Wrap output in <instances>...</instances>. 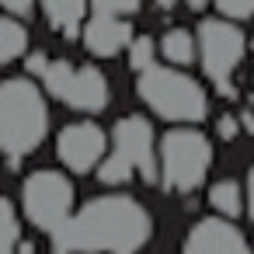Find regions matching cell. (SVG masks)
Instances as JSON below:
<instances>
[{
    "label": "cell",
    "mask_w": 254,
    "mask_h": 254,
    "mask_svg": "<svg viewBox=\"0 0 254 254\" xmlns=\"http://www.w3.org/2000/svg\"><path fill=\"white\" fill-rule=\"evenodd\" d=\"M150 237L153 219L136 198L101 195L53 233V254H139Z\"/></svg>",
    "instance_id": "6da1fadb"
},
{
    "label": "cell",
    "mask_w": 254,
    "mask_h": 254,
    "mask_svg": "<svg viewBox=\"0 0 254 254\" xmlns=\"http://www.w3.org/2000/svg\"><path fill=\"white\" fill-rule=\"evenodd\" d=\"M49 129V108L39 87L25 77L0 84V153L11 164L28 157Z\"/></svg>",
    "instance_id": "7a4b0ae2"
},
{
    "label": "cell",
    "mask_w": 254,
    "mask_h": 254,
    "mask_svg": "<svg viewBox=\"0 0 254 254\" xmlns=\"http://www.w3.org/2000/svg\"><path fill=\"white\" fill-rule=\"evenodd\" d=\"M28 70L46 80V87L77 112H105L108 80L94 66H73L66 60H49L46 53L28 56Z\"/></svg>",
    "instance_id": "3957f363"
},
{
    "label": "cell",
    "mask_w": 254,
    "mask_h": 254,
    "mask_svg": "<svg viewBox=\"0 0 254 254\" xmlns=\"http://www.w3.org/2000/svg\"><path fill=\"white\" fill-rule=\"evenodd\" d=\"M139 98L164 119L174 122H198L209 112L205 91L174 66H150L139 73Z\"/></svg>",
    "instance_id": "277c9868"
},
{
    "label": "cell",
    "mask_w": 254,
    "mask_h": 254,
    "mask_svg": "<svg viewBox=\"0 0 254 254\" xmlns=\"http://www.w3.org/2000/svg\"><path fill=\"white\" fill-rule=\"evenodd\" d=\"M160 185L167 191H195L202 185V178L209 174V164H212V146L202 132L195 129H174L164 136L160 143Z\"/></svg>",
    "instance_id": "5b68a950"
},
{
    "label": "cell",
    "mask_w": 254,
    "mask_h": 254,
    "mask_svg": "<svg viewBox=\"0 0 254 254\" xmlns=\"http://www.w3.org/2000/svg\"><path fill=\"white\" fill-rule=\"evenodd\" d=\"M21 205H25V216L53 237L73 216V185L60 171H35L25 178Z\"/></svg>",
    "instance_id": "8992f818"
},
{
    "label": "cell",
    "mask_w": 254,
    "mask_h": 254,
    "mask_svg": "<svg viewBox=\"0 0 254 254\" xmlns=\"http://www.w3.org/2000/svg\"><path fill=\"white\" fill-rule=\"evenodd\" d=\"M198 49H202V70L205 77H212V84L219 87V94H233L230 73L240 66L247 39L237 25L230 21H202L198 28Z\"/></svg>",
    "instance_id": "52a82bcc"
},
{
    "label": "cell",
    "mask_w": 254,
    "mask_h": 254,
    "mask_svg": "<svg viewBox=\"0 0 254 254\" xmlns=\"http://www.w3.org/2000/svg\"><path fill=\"white\" fill-rule=\"evenodd\" d=\"M132 174L157 181V153H153V129L139 115H126L115 126V150H112Z\"/></svg>",
    "instance_id": "ba28073f"
},
{
    "label": "cell",
    "mask_w": 254,
    "mask_h": 254,
    "mask_svg": "<svg viewBox=\"0 0 254 254\" xmlns=\"http://www.w3.org/2000/svg\"><path fill=\"white\" fill-rule=\"evenodd\" d=\"M181 254H254L247 237L230 223V219H198L188 237Z\"/></svg>",
    "instance_id": "9c48e42d"
},
{
    "label": "cell",
    "mask_w": 254,
    "mask_h": 254,
    "mask_svg": "<svg viewBox=\"0 0 254 254\" xmlns=\"http://www.w3.org/2000/svg\"><path fill=\"white\" fill-rule=\"evenodd\" d=\"M60 160L77 171V174H87L91 167H98L105 160V132L94 126V122H73L60 132Z\"/></svg>",
    "instance_id": "30bf717a"
},
{
    "label": "cell",
    "mask_w": 254,
    "mask_h": 254,
    "mask_svg": "<svg viewBox=\"0 0 254 254\" xmlns=\"http://www.w3.org/2000/svg\"><path fill=\"white\" fill-rule=\"evenodd\" d=\"M132 42V25L122 18H91L84 28V46L94 56H115L119 49H126Z\"/></svg>",
    "instance_id": "8fae6325"
},
{
    "label": "cell",
    "mask_w": 254,
    "mask_h": 254,
    "mask_svg": "<svg viewBox=\"0 0 254 254\" xmlns=\"http://www.w3.org/2000/svg\"><path fill=\"white\" fill-rule=\"evenodd\" d=\"M42 11L49 18V25L63 35H77L84 11H87V0H42Z\"/></svg>",
    "instance_id": "7c38bea8"
},
{
    "label": "cell",
    "mask_w": 254,
    "mask_h": 254,
    "mask_svg": "<svg viewBox=\"0 0 254 254\" xmlns=\"http://www.w3.org/2000/svg\"><path fill=\"white\" fill-rule=\"evenodd\" d=\"M25 49H28V32L11 18H0V63L21 60Z\"/></svg>",
    "instance_id": "4fadbf2b"
},
{
    "label": "cell",
    "mask_w": 254,
    "mask_h": 254,
    "mask_svg": "<svg viewBox=\"0 0 254 254\" xmlns=\"http://www.w3.org/2000/svg\"><path fill=\"white\" fill-rule=\"evenodd\" d=\"M209 205L219 212V216H240L244 209V195H240V185L237 181H216L209 188Z\"/></svg>",
    "instance_id": "5bb4252c"
},
{
    "label": "cell",
    "mask_w": 254,
    "mask_h": 254,
    "mask_svg": "<svg viewBox=\"0 0 254 254\" xmlns=\"http://www.w3.org/2000/svg\"><path fill=\"white\" fill-rule=\"evenodd\" d=\"M160 53L171 60V63H191L195 60V39L188 35V32H181V28H171L164 39H160Z\"/></svg>",
    "instance_id": "9a60e30c"
},
{
    "label": "cell",
    "mask_w": 254,
    "mask_h": 254,
    "mask_svg": "<svg viewBox=\"0 0 254 254\" xmlns=\"http://www.w3.org/2000/svg\"><path fill=\"white\" fill-rule=\"evenodd\" d=\"M18 244H21V226H18L14 205L0 198V254H18Z\"/></svg>",
    "instance_id": "2e32d148"
},
{
    "label": "cell",
    "mask_w": 254,
    "mask_h": 254,
    "mask_svg": "<svg viewBox=\"0 0 254 254\" xmlns=\"http://www.w3.org/2000/svg\"><path fill=\"white\" fill-rule=\"evenodd\" d=\"M153 56H157V46H153V39L150 35H139V39H132L129 42V66L132 70H150L153 66Z\"/></svg>",
    "instance_id": "e0dca14e"
},
{
    "label": "cell",
    "mask_w": 254,
    "mask_h": 254,
    "mask_svg": "<svg viewBox=\"0 0 254 254\" xmlns=\"http://www.w3.org/2000/svg\"><path fill=\"white\" fill-rule=\"evenodd\" d=\"M98 18H126L139 11V0H91Z\"/></svg>",
    "instance_id": "ac0fdd59"
},
{
    "label": "cell",
    "mask_w": 254,
    "mask_h": 254,
    "mask_svg": "<svg viewBox=\"0 0 254 254\" xmlns=\"http://www.w3.org/2000/svg\"><path fill=\"white\" fill-rule=\"evenodd\" d=\"M216 7H219L226 18L244 21V18H251V14H254V0H216Z\"/></svg>",
    "instance_id": "d6986e66"
},
{
    "label": "cell",
    "mask_w": 254,
    "mask_h": 254,
    "mask_svg": "<svg viewBox=\"0 0 254 254\" xmlns=\"http://www.w3.org/2000/svg\"><path fill=\"white\" fill-rule=\"evenodd\" d=\"M0 4L7 7V14H18V18H25V14L32 11V4H35V0H0Z\"/></svg>",
    "instance_id": "ffe728a7"
},
{
    "label": "cell",
    "mask_w": 254,
    "mask_h": 254,
    "mask_svg": "<svg viewBox=\"0 0 254 254\" xmlns=\"http://www.w3.org/2000/svg\"><path fill=\"white\" fill-rule=\"evenodd\" d=\"M237 132H240V122H237L233 115H223V119H219V136H223V139H233Z\"/></svg>",
    "instance_id": "44dd1931"
},
{
    "label": "cell",
    "mask_w": 254,
    "mask_h": 254,
    "mask_svg": "<svg viewBox=\"0 0 254 254\" xmlns=\"http://www.w3.org/2000/svg\"><path fill=\"white\" fill-rule=\"evenodd\" d=\"M247 209H251V219H254V167L247 174Z\"/></svg>",
    "instance_id": "7402d4cb"
},
{
    "label": "cell",
    "mask_w": 254,
    "mask_h": 254,
    "mask_svg": "<svg viewBox=\"0 0 254 254\" xmlns=\"http://www.w3.org/2000/svg\"><path fill=\"white\" fill-rule=\"evenodd\" d=\"M240 122H244V129H247V132H254V115H251V112H244V119H240Z\"/></svg>",
    "instance_id": "603a6c76"
},
{
    "label": "cell",
    "mask_w": 254,
    "mask_h": 254,
    "mask_svg": "<svg viewBox=\"0 0 254 254\" xmlns=\"http://www.w3.org/2000/svg\"><path fill=\"white\" fill-rule=\"evenodd\" d=\"M185 4H188L191 11H202V7H205V0H185Z\"/></svg>",
    "instance_id": "cb8c5ba5"
},
{
    "label": "cell",
    "mask_w": 254,
    "mask_h": 254,
    "mask_svg": "<svg viewBox=\"0 0 254 254\" xmlns=\"http://www.w3.org/2000/svg\"><path fill=\"white\" fill-rule=\"evenodd\" d=\"M157 4H160V7H174V0H157Z\"/></svg>",
    "instance_id": "d4e9b609"
}]
</instances>
